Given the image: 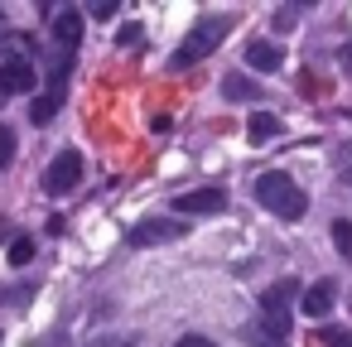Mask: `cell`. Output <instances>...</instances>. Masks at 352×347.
<instances>
[{
    "label": "cell",
    "mask_w": 352,
    "mask_h": 347,
    "mask_svg": "<svg viewBox=\"0 0 352 347\" xmlns=\"http://www.w3.org/2000/svg\"><path fill=\"white\" fill-rule=\"evenodd\" d=\"M256 203L265 208V212H275V217H285V222H299L304 212H309V198H304V188L285 174V169H265L261 179H256Z\"/></svg>",
    "instance_id": "cell-1"
},
{
    "label": "cell",
    "mask_w": 352,
    "mask_h": 347,
    "mask_svg": "<svg viewBox=\"0 0 352 347\" xmlns=\"http://www.w3.org/2000/svg\"><path fill=\"white\" fill-rule=\"evenodd\" d=\"M232 25H236L232 15H203V20H198V25L188 30V39H184V44L174 49L169 68H174V73H184V68L203 63V58H208V54H212V49H217V44H222V39L232 34Z\"/></svg>",
    "instance_id": "cell-2"
},
{
    "label": "cell",
    "mask_w": 352,
    "mask_h": 347,
    "mask_svg": "<svg viewBox=\"0 0 352 347\" xmlns=\"http://www.w3.org/2000/svg\"><path fill=\"white\" fill-rule=\"evenodd\" d=\"M294 294H299V284L294 280H280V284H270L265 294H261V323L270 328V333H289V304H294Z\"/></svg>",
    "instance_id": "cell-3"
},
{
    "label": "cell",
    "mask_w": 352,
    "mask_h": 347,
    "mask_svg": "<svg viewBox=\"0 0 352 347\" xmlns=\"http://www.w3.org/2000/svg\"><path fill=\"white\" fill-rule=\"evenodd\" d=\"M82 169H87V164H82L78 150H58L54 164L44 169V193H54V198H58V193H73V188L82 183Z\"/></svg>",
    "instance_id": "cell-4"
},
{
    "label": "cell",
    "mask_w": 352,
    "mask_h": 347,
    "mask_svg": "<svg viewBox=\"0 0 352 347\" xmlns=\"http://www.w3.org/2000/svg\"><path fill=\"white\" fill-rule=\"evenodd\" d=\"M179 236H188V227L174 222V217H145V222H135L126 232L131 246H164V241H179Z\"/></svg>",
    "instance_id": "cell-5"
},
{
    "label": "cell",
    "mask_w": 352,
    "mask_h": 347,
    "mask_svg": "<svg viewBox=\"0 0 352 347\" xmlns=\"http://www.w3.org/2000/svg\"><path fill=\"white\" fill-rule=\"evenodd\" d=\"M174 212H184V217H217V212H227V193H222V188H188V193H174Z\"/></svg>",
    "instance_id": "cell-6"
},
{
    "label": "cell",
    "mask_w": 352,
    "mask_h": 347,
    "mask_svg": "<svg viewBox=\"0 0 352 347\" xmlns=\"http://www.w3.org/2000/svg\"><path fill=\"white\" fill-rule=\"evenodd\" d=\"M25 92H34V63L30 58H6L0 63V102L25 97Z\"/></svg>",
    "instance_id": "cell-7"
},
{
    "label": "cell",
    "mask_w": 352,
    "mask_h": 347,
    "mask_svg": "<svg viewBox=\"0 0 352 347\" xmlns=\"http://www.w3.org/2000/svg\"><path fill=\"white\" fill-rule=\"evenodd\" d=\"M82 44V15L78 10H58L54 15V49L58 54H73Z\"/></svg>",
    "instance_id": "cell-8"
},
{
    "label": "cell",
    "mask_w": 352,
    "mask_h": 347,
    "mask_svg": "<svg viewBox=\"0 0 352 347\" xmlns=\"http://www.w3.org/2000/svg\"><path fill=\"white\" fill-rule=\"evenodd\" d=\"M333 299H338L333 280H318V284H309V289H304L299 313H309V318H328V313H333Z\"/></svg>",
    "instance_id": "cell-9"
},
{
    "label": "cell",
    "mask_w": 352,
    "mask_h": 347,
    "mask_svg": "<svg viewBox=\"0 0 352 347\" xmlns=\"http://www.w3.org/2000/svg\"><path fill=\"white\" fill-rule=\"evenodd\" d=\"M246 63H251L256 73H275V68L285 63V49L270 44V39H256V44H246Z\"/></svg>",
    "instance_id": "cell-10"
},
{
    "label": "cell",
    "mask_w": 352,
    "mask_h": 347,
    "mask_svg": "<svg viewBox=\"0 0 352 347\" xmlns=\"http://www.w3.org/2000/svg\"><path fill=\"white\" fill-rule=\"evenodd\" d=\"M58 107H63V97H49V92H39V97L30 102V121H34V126H49V121L58 116Z\"/></svg>",
    "instance_id": "cell-11"
},
{
    "label": "cell",
    "mask_w": 352,
    "mask_h": 347,
    "mask_svg": "<svg viewBox=\"0 0 352 347\" xmlns=\"http://www.w3.org/2000/svg\"><path fill=\"white\" fill-rule=\"evenodd\" d=\"M222 97H227V102H256L261 87L246 82V78H222Z\"/></svg>",
    "instance_id": "cell-12"
},
{
    "label": "cell",
    "mask_w": 352,
    "mask_h": 347,
    "mask_svg": "<svg viewBox=\"0 0 352 347\" xmlns=\"http://www.w3.org/2000/svg\"><path fill=\"white\" fill-rule=\"evenodd\" d=\"M246 135H251L256 145H261V140H275V135H280V116H251Z\"/></svg>",
    "instance_id": "cell-13"
},
{
    "label": "cell",
    "mask_w": 352,
    "mask_h": 347,
    "mask_svg": "<svg viewBox=\"0 0 352 347\" xmlns=\"http://www.w3.org/2000/svg\"><path fill=\"white\" fill-rule=\"evenodd\" d=\"M328 232H333V246H338V256H342V260H352V222H347V217H338Z\"/></svg>",
    "instance_id": "cell-14"
},
{
    "label": "cell",
    "mask_w": 352,
    "mask_h": 347,
    "mask_svg": "<svg viewBox=\"0 0 352 347\" xmlns=\"http://www.w3.org/2000/svg\"><path fill=\"white\" fill-rule=\"evenodd\" d=\"M246 342H251V347H285V337L270 333L265 323H251V328H246Z\"/></svg>",
    "instance_id": "cell-15"
},
{
    "label": "cell",
    "mask_w": 352,
    "mask_h": 347,
    "mask_svg": "<svg viewBox=\"0 0 352 347\" xmlns=\"http://www.w3.org/2000/svg\"><path fill=\"white\" fill-rule=\"evenodd\" d=\"M15 126H0V169H10L15 164Z\"/></svg>",
    "instance_id": "cell-16"
},
{
    "label": "cell",
    "mask_w": 352,
    "mask_h": 347,
    "mask_svg": "<svg viewBox=\"0 0 352 347\" xmlns=\"http://www.w3.org/2000/svg\"><path fill=\"white\" fill-rule=\"evenodd\" d=\"M30 260H34V241H30V236H15V241H10V265L20 270V265H30Z\"/></svg>",
    "instance_id": "cell-17"
},
{
    "label": "cell",
    "mask_w": 352,
    "mask_h": 347,
    "mask_svg": "<svg viewBox=\"0 0 352 347\" xmlns=\"http://www.w3.org/2000/svg\"><path fill=\"white\" fill-rule=\"evenodd\" d=\"M116 44H121V49H131V44H140V25H121V34H116Z\"/></svg>",
    "instance_id": "cell-18"
},
{
    "label": "cell",
    "mask_w": 352,
    "mask_h": 347,
    "mask_svg": "<svg viewBox=\"0 0 352 347\" xmlns=\"http://www.w3.org/2000/svg\"><path fill=\"white\" fill-rule=\"evenodd\" d=\"M92 15H97V20H111V15H116V0H92Z\"/></svg>",
    "instance_id": "cell-19"
},
{
    "label": "cell",
    "mask_w": 352,
    "mask_h": 347,
    "mask_svg": "<svg viewBox=\"0 0 352 347\" xmlns=\"http://www.w3.org/2000/svg\"><path fill=\"white\" fill-rule=\"evenodd\" d=\"M174 347H217V342H208V337H198V333H184Z\"/></svg>",
    "instance_id": "cell-20"
},
{
    "label": "cell",
    "mask_w": 352,
    "mask_h": 347,
    "mask_svg": "<svg viewBox=\"0 0 352 347\" xmlns=\"http://www.w3.org/2000/svg\"><path fill=\"white\" fill-rule=\"evenodd\" d=\"M338 63H342V68L352 73V44H342V49H338Z\"/></svg>",
    "instance_id": "cell-21"
},
{
    "label": "cell",
    "mask_w": 352,
    "mask_h": 347,
    "mask_svg": "<svg viewBox=\"0 0 352 347\" xmlns=\"http://www.w3.org/2000/svg\"><path fill=\"white\" fill-rule=\"evenodd\" d=\"M97 347H135V337H107V342H97Z\"/></svg>",
    "instance_id": "cell-22"
},
{
    "label": "cell",
    "mask_w": 352,
    "mask_h": 347,
    "mask_svg": "<svg viewBox=\"0 0 352 347\" xmlns=\"http://www.w3.org/2000/svg\"><path fill=\"white\" fill-rule=\"evenodd\" d=\"M328 347H352V337L347 333H328Z\"/></svg>",
    "instance_id": "cell-23"
},
{
    "label": "cell",
    "mask_w": 352,
    "mask_h": 347,
    "mask_svg": "<svg viewBox=\"0 0 352 347\" xmlns=\"http://www.w3.org/2000/svg\"><path fill=\"white\" fill-rule=\"evenodd\" d=\"M0 25H6V15H0Z\"/></svg>",
    "instance_id": "cell-24"
}]
</instances>
